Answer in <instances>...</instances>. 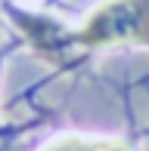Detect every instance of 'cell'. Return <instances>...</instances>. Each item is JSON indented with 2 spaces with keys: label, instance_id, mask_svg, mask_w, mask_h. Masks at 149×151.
<instances>
[{
  "label": "cell",
  "instance_id": "1",
  "mask_svg": "<svg viewBox=\"0 0 149 151\" xmlns=\"http://www.w3.org/2000/svg\"><path fill=\"white\" fill-rule=\"evenodd\" d=\"M74 37L84 50L112 43H149V0H112L99 6Z\"/></svg>",
  "mask_w": 149,
  "mask_h": 151
},
{
  "label": "cell",
  "instance_id": "2",
  "mask_svg": "<svg viewBox=\"0 0 149 151\" xmlns=\"http://www.w3.org/2000/svg\"><path fill=\"white\" fill-rule=\"evenodd\" d=\"M16 25H19V31L28 37L31 50H34L44 62L65 68L74 59L72 50L78 46V37L69 34L59 22L44 19V16H16Z\"/></svg>",
  "mask_w": 149,
  "mask_h": 151
},
{
  "label": "cell",
  "instance_id": "3",
  "mask_svg": "<svg viewBox=\"0 0 149 151\" xmlns=\"http://www.w3.org/2000/svg\"><path fill=\"white\" fill-rule=\"evenodd\" d=\"M115 145H109V142H84V139H59L53 142V145H47L44 151H112Z\"/></svg>",
  "mask_w": 149,
  "mask_h": 151
}]
</instances>
